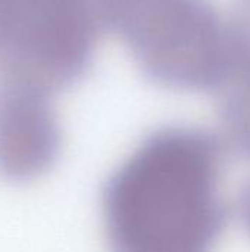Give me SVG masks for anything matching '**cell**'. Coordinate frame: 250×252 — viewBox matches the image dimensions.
I'll use <instances>...</instances> for the list:
<instances>
[{"label":"cell","mask_w":250,"mask_h":252,"mask_svg":"<svg viewBox=\"0 0 250 252\" xmlns=\"http://www.w3.org/2000/svg\"><path fill=\"white\" fill-rule=\"evenodd\" d=\"M62 136L50 93L32 83L0 77V176L25 183L57 161Z\"/></svg>","instance_id":"3957f363"},{"label":"cell","mask_w":250,"mask_h":252,"mask_svg":"<svg viewBox=\"0 0 250 252\" xmlns=\"http://www.w3.org/2000/svg\"><path fill=\"white\" fill-rule=\"evenodd\" d=\"M239 213L245 229L250 235V180L243 186L239 196Z\"/></svg>","instance_id":"277c9868"},{"label":"cell","mask_w":250,"mask_h":252,"mask_svg":"<svg viewBox=\"0 0 250 252\" xmlns=\"http://www.w3.org/2000/svg\"><path fill=\"white\" fill-rule=\"evenodd\" d=\"M91 34L88 0H0V77L52 93L83 72Z\"/></svg>","instance_id":"7a4b0ae2"},{"label":"cell","mask_w":250,"mask_h":252,"mask_svg":"<svg viewBox=\"0 0 250 252\" xmlns=\"http://www.w3.org/2000/svg\"><path fill=\"white\" fill-rule=\"evenodd\" d=\"M224 151L220 139L192 127L143 139L102 192L111 252H214L227 221Z\"/></svg>","instance_id":"6da1fadb"}]
</instances>
